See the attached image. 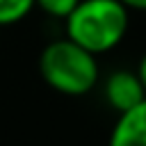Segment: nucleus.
I'll list each match as a JSON object with an SVG mask.
<instances>
[{
  "label": "nucleus",
  "mask_w": 146,
  "mask_h": 146,
  "mask_svg": "<svg viewBox=\"0 0 146 146\" xmlns=\"http://www.w3.org/2000/svg\"><path fill=\"white\" fill-rule=\"evenodd\" d=\"M107 146H146V98L119 114Z\"/></svg>",
  "instance_id": "nucleus-4"
},
{
  "label": "nucleus",
  "mask_w": 146,
  "mask_h": 146,
  "mask_svg": "<svg viewBox=\"0 0 146 146\" xmlns=\"http://www.w3.org/2000/svg\"><path fill=\"white\" fill-rule=\"evenodd\" d=\"M78 2H80V0H36V7H39L46 16L64 21V18L78 7Z\"/></svg>",
  "instance_id": "nucleus-6"
},
{
  "label": "nucleus",
  "mask_w": 146,
  "mask_h": 146,
  "mask_svg": "<svg viewBox=\"0 0 146 146\" xmlns=\"http://www.w3.org/2000/svg\"><path fill=\"white\" fill-rule=\"evenodd\" d=\"M130 9L121 0H80L64 18V34L91 55L114 50L128 34Z\"/></svg>",
  "instance_id": "nucleus-1"
},
{
  "label": "nucleus",
  "mask_w": 146,
  "mask_h": 146,
  "mask_svg": "<svg viewBox=\"0 0 146 146\" xmlns=\"http://www.w3.org/2000/svg\"><path fill=\"white\" fill-rule=\"evenodd\" d=\"M36 7V0H0V27L21 23Z\"/></svg>",
  "instance_id": "nucleus-5"
},
{
  "label": "nucleus",
  "mask_w": 146,
  "mask_h": 146,
  "mask_svg": "<svg viewBox=\"0 0 146 146\" xmlns=\"http://www.w3.org/2000/svg\"><path fill=\"white\" fill-rule=\"evenodd\" d=\"M137 75H139V80H141V84H144V89H146V52L141 55V59H139V64H137Z\"/></svg>",
  "instance_id": "nucleus-7"
},
{
  "label": "nucleus",
  "mask_w": 146,
  "mask_h": 146,
  "mask_svg": "<svg viewBox=\"0 0 146 146\" xmlns=\"http://www.w3.org/2000/svg\"><path fill=\"white\" fill-rule=\"evenodd\" d=\"M39 73L50 89L64 96H84L100 82L96 55L66 36L50 41L41 50Z\"/></svg>",
  "instance_id": "nucleus-2"
},
{
  "label": "nucleus",
  "mask_w": 146,
  "mask_h": 146,
  "mask_svg": "<svg viewBox=\"0 0 146 146\" xmlns=\"http://www.w3.org/2000/svg\"><path fill=\"white\" fill-rule=\"evenodd\" d=\"M128 9H135V11H146V0H121Z\"/></svg>",
  "instance_id": "nucleus-8"
},
{
  "label": "nucleus",
  "mask_w": 146,
  "mask_h": 146,
  "mask_svg": "<svg viewBox=\"0 0 146 146\" xmlns=\"http://www.w3.org/2000/svg\"><path fill=\"white\" fill-rule=\"evenodd\" d=\"M103 96H105L107 105L121 114V112H128L135 105H139L146 98V89H144L137 71L119 68V71H112L105 78V82H103Z\"/></svg>",
  "instance_id": "nucleus-3"
}]
</instances>
